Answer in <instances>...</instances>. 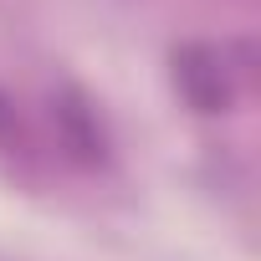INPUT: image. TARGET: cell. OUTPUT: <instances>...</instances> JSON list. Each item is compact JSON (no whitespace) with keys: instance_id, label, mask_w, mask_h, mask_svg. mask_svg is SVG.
Masks as SVG:
<instances>
[{"instance_id":"cell-1","label":"cell","mask_w":261,"mask_h":261,"mask_svg":"<svg viewBox=\"0 0 261 261\" xmlns=\"http://www.w3.org/2000/svg\"><path fill=\"white\" fill-rule=\"evenodd\" d=\"M174 87L195 113H225L230 97H236L225 57L215 46H205V41H190V46L174 51Z\"/></svg>"},{"instance_id":"cell-2","label":"cell","mask_w":261,"mask_h":261,"mask_svg":"<svg viewBox=\"0 0 261 261\" xmlns=\"http://www.w3.org/2000/svg\"><path fill=\"white\" fill-rule=\"evenodd\" d=\"M51 123H57V139L77 164H102L108 159V134H102V118L97 108L77 92V87H57L51 92Z\"/></svg>"},{"instance_id":"cell-3","label":"cell","mask_w":261,"mask_h":261,"mask_svg":"<svg viewBox=\"0 0 261 261\" xmlns=\"http://www.w3.org/2000/svg\"><path fill=\"white\" fill-rule=\"evenodd\" d=\"M16 134H21V128H16V108H11L6 97H0V144L11 149V144H16Z\"/></svg>"}]
</instances>
